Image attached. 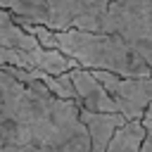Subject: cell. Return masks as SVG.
Segmentation results:
<instances>
[{
	"label": "cell",
	"instance_id": "obj_4",
	"mask_svg": "<svg viewBox=\"0 0 152 152\" xmlns=\"http://www.w3.org/2000/svg\"><path fill=\"white\" fill-rule=\"evenodd\" d=\"M48 10L50 31H93L97 33L100 21L114 0H43Z\"/></svg>",
	"mask_w": 152,
	"mask_h": 152
},
{
	"label": "cell",
	"instance_id": "obj_9",
	"mask_svg": "<svg viewBox=\"0 0 152 152\" xmlns=\"http://www.w3.org/2000/svg\"><path fill=\"white\" fill-rule=\"evenodd\" d=\"M145 140V128L142 121H126L112 138L104 152H140Z\"/></svg>",
	"mask_w": 152,
	"mask_h": 152
},
{
	"label": "cell",
	"instance_id": "obj_7",
	"mask_svg": "<svg viewBox=\"0 0 152 152\" xmlns=\"http://www.w3.org/2000/svg\"><path fill=\"white\" fill-rule=\"evenodd\" d=\"M78 116H81V124L88 133L90 152H104L107 145L112 142L114 133L126 124V119L121 114H100V112H88L81 107H78Z\"/></svg>",
	"mask_w": 152,
	"mask_h": 152
},
{
	"label": "cell",
	"instance_id": "obj_3",
	"mask_svg": "<svg viewBox=\"0 0 152 152\" xmlns=\"http://www.w3.org/2000/svg\"><path fill=\"white\" fill-rule=\"evenodd\" d=\"M97 33L121 38L152 66V0H114Z\"/></svg>",
	"mask_w": 152,
	"mask_h": 152
},
{
	"label": "cell",
	"instance_id": "obj_6",
	"mask_svg": "<svg viewBox=\"0 0 152 152\" xmlns=\"http://www.w3.org/2000/svg\"><path fill=\"white\" fill-rule=\"evenodd\" d=\"M69 76H71V83H74V90H76V104H78L81 109L100 112V114H119L112 95H109V93L104 90V86L95 78L93 71L76 66V69L69 71Z\"/></svg>",
	"mask_w": 152,
	"mask_h": 152
},
{
	"label": "cell",
	"instance_id": "obj_5",
	"mask_svg": "<svg viewBox=\"0 0 152 152\" xmlns=\"http://www.w3.org/2000/svg\"><path fill=\"white\" fill-rule=\"evenodd\" d=\"M95 78L112 95L116 112L126 121H142L147 107L152 104V76L150 78H124L107 71H93Z\"/></svg>",
	"mask_w": 152,
	"mask_h": 152
},
{
	"label": "cell",
	"instance_id": "obj_8",
	"mask_svg": "<svg viewBox=\"0 0 152 152\" xmlns=\"http://www.w3.org/2000/svg\"><path fill=\"white\" fill-rule=\"evenodd\" d=\"M0 45L2 48H14V50H26V52H33V50L40 48V43L31 33H26L14 21V17L2 7H0Z\"/></svg>",
	"mask_w": 152,
	"mask_h": 152
},
{
	"label": "cell",
	"instance_id": "obj_10",
	"mask_svg": "<svg viewBox=\"0 0 152 152\" xmlns=\"http://www.w3.org/2000/svg\"><path fill=\"white\" fill-rule=\"evenodd\" d=\"M142 128H145V140H142L140 152H152V104L147 107V112L142 116Z\"/></svg>",
	"mask_w": 152,
	"mask_h": 152
},
{
	"label": "cell",
	"instance_id": "obj_2",
	"mask_svg": "<svg viewBox=\"0 0 152 152\" xmlns=\"http://www.w3.org/2000/svg\"><path fill=\"white\" fill-rule=\"evenodd\" d=\"M26 33H31L40 48L57 50L64 57L74 59L81 69L88 71H107L124 78H150L152 66L121 38L109 33H93V31H50L45 26L24 24Z\"/></svg>",
	"mask_w": 152,
	"mask_h": 152
},
{
	"label": "cell",
	"instance_id": "obj_1",
	"mask_svg": "<svg viewBox=\"0 0 152 152\" xmlns=\"http://www.w3.org/2000/svg\"><path fill=\"white\" fill-rule=\"evenodd\" d=\"M0 152H90L78 104L33 90L0 69Z\"/></svg>",
	"mask_w": 152,
	"mask_h": 152
}]
</instances>
